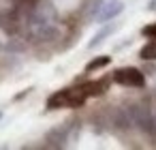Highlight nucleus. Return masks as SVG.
Wrapping results in <instances>:
<instances>
[{
  "instance_id": "obj_2",
  "label": "nucleus",
  "mask_w": 156,
  "mask_h": 150,
  "mask_svg": "<svg viewBox=\"0 0 156 150\" xmlns=\"http://www.w3.org/2000/svg\"><path fill=\"white\" fill-rule=\"evenodd\" d=\"M111 82H115L124 88H145V73L137 67H122V69L113 71Z\"/></svg>"
},
{
  "instance_id": "obj_8",
  "label": "nucleus",
  "mask_w": 156,
  "mask_h": 150,
  "mask_svg": "<svg viewBox=\"0 0 156 150\" xmlns=\"http://www.w3.org/2000/svg\"><path fill=\"white\" fill-rule=\"evenodd\" d=\"M141 35H143L145 39H156V22L143 26V28H141Z\"/></svg>"
},
{
  "instance_id": "obj_7",
  "label": "nucleus",
  "mask_w": 156,
  "mask_h": 150,
  "mask_svg": "<svg viewBox=\"0 0 156 150\" xmlns=\"http://www.w3.org/2000/svg\"><path fill=\"white\" fill-rule=\"evenodd\" d=\"M111 62V56H96V58H92L88 64H86V73H92V71H98V69H103V67H107Z\"/></svg>"
},
{
  "instance_id": "obj_6",
  "label": "nucleus",
  "mask_w": 156,
  "mask_h": 150,
  "mask_svg": "<svg viewBox=\"0 0 156 150\" xmlns=\"http://www.w3.org/2000/svg\"><path fill=\"white\" fill-rule=\"evenodd\" d=\"M113 30H115V24H109V26H105L103 30H98V32L94 35V39H92V41L88 43V47H90V49L98 47V45H101V43H103V41H105V39H107V37H109V35L113 32Z\"/></svg>"
},
{
  "instance_id": "obj_1",
  "label": "nucleus",
  "mask_w": 156,
  "mask_h": 150,
  "mask_svg": "<svg viewBox=\"0 0 156 150\" xmlns=\"http://www.w3.org/2000/svg\"><path fill=\"white\" fill-rule=\"evenodd\" d=\"M88 101L86 92L81 90V86H73V88H62L54 94L47 97V109H62V107H83Z\"/></svg>"
},
{
  "instance_id": "obj_9",
  "label": "nucleus",
  "mask_w": 156,
  "mask_h": 150,
  "mask_svg": "<svg viewBox=\"0 0 156 150\" xmlns=\"http://www.w3.org/2000/svg\"><path fill=\"white\" fill-rule=\"evenodd\" d=\"M150 13H156V0H150V2H147V7H145Z\"/></svg>"
},
{
  "instance_id": "obj_5",
  "label": "nucleus",
  "mask_w": 156,
  "mask_h": 150,
  "mask_svg": "<svg viewBox=\"0 0 156 150\" xmlns=\"http://www.w3.org/2000/svg\"><path fill=\"white\" fill-rule=\"evenodd\" d=\"M139 58L143 62H156V39H150L141 49H139Z\"/></svg>"
},
{
  "instance_id": "obj_4",
  "label": "nucleus",
  "mask_w": 156,
  "mask_h": 150,
  "mask_svg": "<svg viewBox=\"0 0 156 150\" xmlns=\"http://www.w3.org/2000/svg\"><path fill=\"white\" fill-rule=\"evenodd\" d=\"M109 84H111V77H98V79H88L86 84H79V86H81V90L86 92V97L90 99V97H101V94H105L107 88H109Z\"/></svg>"
},
{
  "instance_id": "obj_10",
  "label": "nucleus",
  "mask_w": 156,
  "mask_h": 150,
  "mask_svg": "<svg viewBox=\"0 0 156 150\" xmlns=\"http://www.w3.org/2000/svg\"><path fill=\"white\" fill-rule=\"evenodd\" d=\"M0 118H2V112H0Z\"/></svg>"
},
{
  "instance_id": "obj_3",
  "label": "nucleus",
  "mask_w": 156,
  "mask_h": 150,
  "mask_svg": "<svg viewBox=\"0 0 156 150\" xmlns=\"http://www.w3.org/2000/svg\"><path fill=\"white\" fill-rule=\"evenodd\" d=\"M122 11H124V2H122V0H107V2L103 5V9L96 13V20L101 24H107V22L115 20Z\"/></svg>"
}]
</instances>
